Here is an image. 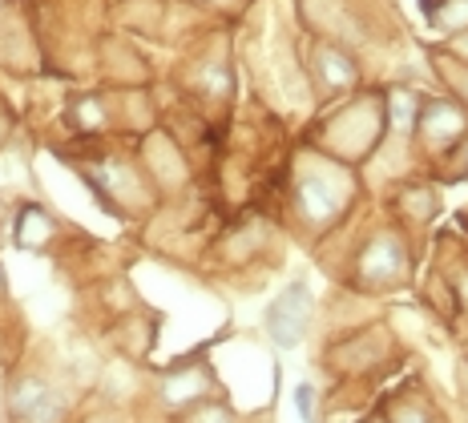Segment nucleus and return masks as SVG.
<instances>
[{
  "instance_id": "1",
  "label": "nucleus",
  "mask_w": 468,
  "mask_h": 423,
  "mask_svg": "<svg viewBox=\"0 0 468 423\" xmlns=\"http://www.w3.org/2000/svg\"><path fill=\"white\" fill-rule=\"evenodd\" d=\"M408 279V250L396 234H376L359 254V282L372 291L396 287Z\"/></svg>"
},
{
  "instance_id": "2",
  "label": "nucleus",
  "mask_w": 468,
  "mask_h": 423,
  "mask_svg": "<svg viewBox=\"0 0 468 423\" xmlns=\"http://www.w3.org/2000/svg\"><path fill=\"white\" fill-rule=\"evenodd\" d=\"M8 411H13V423H61L65 419V399L57 396L48 383L25 375V379L13 383Z\"/></svg>"
},
{
  "instance_id": "3",
  "label": "nucleus",
  "mask_w": 468,
  "mask_h": 423,
  "mask_svg": "<svg viewBox=\"0 0 468 423\" xmlns=\"http://www.w3.org/2000/svg\"><path fill=\"white\" fill-rule=\"evenodd\" d=\"M307 319H311V294L303 282H295V287L282 291L275 299V307L267 311V331L279 347H295L307 331Z\"/></svg>"
},
{
  "instance_id": "4",
  "label": "nucleus",
  "mask_w": 468,
  "mask_h": 423,
  "mask_svg": "<svg viewBox=\"0 0 468 423\" xmlns=\"http://www.w3.org/2000/svg\"><path fill=\"white\" fill-rule=\"evenodd\" d=\"M468 133V117L461 105L452 101H428L420 110V137L428 142V150H456V142Z\"/></svg>"
},
{
  "instance_id": "5",
  "label": "nucleus",
  "mask_w": 468,
  "mask_h": 423,
  "mask_svg": "<svg viewBox=\"0 0 468 423\" xmlns=\"http://www.w3.org/2000/svg\"><path fill=\"white\" fill-rule=\"evenodd\" d=\"M344 206V182H331V174H303L299 178V214L311 222L331 218Z\"/></svg>"
},
{
  "instance_id": "6",
  "label": "nucleus",
  "mask_w": 468,
  "mask_h": 423,
  "mask_svg": "<svg viewBox=\"0 0 468 423\" xmlns=\"http://www.w3.org/2000/svg\"><path fill=\"white\" fill-rule=\"evenodd\" d=\"M210 391V375L207 367H186V371H170L162 383V399L165 407L182 411V407H198Z\"/></svg>"
},
{
  "instance_id": "7",
  "label": "nucleus",
  "mask_w": 468,
  "mask_h": 423,
  "mask_svg": "<svg viewBox=\"0 0 468 423\" xmlns=\"http://www.w3.org/2000/svg\"><path fill=\"white\" fill-rule=\"evenodd\" d=\"M315 77H319V85H324L327 93H344V90H351L356 85V61H351L347 53H339V48H331V45H324L315 53Z\"/></svg>"
},
{
  "instance_id": "8",
  "label": "nucleus",
  "mask_w": 468,
  "mask_h": 423,
  "mask_svg": "<svg viewBox=\"0 0 468 423\" xmlns=\"http://www.w3.org/2000/svg\"><path fill=\"white\" fill-rule=\"evenodd\" d=\"M392 423H436L432 419V407L420 399V396H396L392 407H388Z\"/></svg>"
},
{
  "instance_id": "9",
  "label": "nucleus",
  "mask_w": 468,
  "mask_h": 423,
  "mask_svg": "<svg viewBox=\"0 0 468 423\" xmlns=\"http://www.w3.org/2000/svg\"><path fill=\"white\" fill-rule=\"evenodd\" d=\"M48 230H53V222L45 218V210L28 206V210L21 214V226H16V242L21 246H41V238H48Z\"/></svg>"
},
{
  "instance_id": "10",
  "label": "nucleus",
  "mask_w": 468,
  "mask_h": 423,
  "mask_svg": "<svg viewBox=\"0 0 468 423\" xmlns=\"http://www.w3.org/2000/svg\"><path fill=\"white\" fill-rule=\"evenodd\" d=\"M432 21L444 28L468 25V0H441V5H432Z\"/></svg>"
},
{
  "instance_id": "11",
  "label": "nucleus",
  "mask_w": 468,
  "mask_h": 423,
  "mask_svg": "<svg viewBox=\"0 0 468 423\" xmlns=\"http://www.w3.org/2000/svg\"><path fill=\"white\" fill-rule=\"evenodd\" d=\"M105 117H101V105L97 101H77L73 105V125H81V130H97Z\"/></svg>"
},
{
  "instance_id": "12",
  "label": "nucleus",
  "mask_w": 468,
  "mask_h": 423,
  "mask_svg": "<svg viewBox=\"0 0 468 423\" xmlns=\"http://www.w3.org/2000/svg\"><path fill=\"white\" fill-rule=\"evenodd\" d=\"M186 423H230V411L218 407V403H198Z\"/></svg>"
},
{
  "instance_id": "13",
  "label": "nucleus",
  "mask_w": 468,
  "mask_h": 423,
  "mask_svg": "<svg viewBox=\"0 0 468 423\" xmlns=\"http://www.w3.org/2000/svg\"><path fill=\"white\" fill-rule=\"evenodd\" d=\"M311 399H315V391L299 387V416H303V419H315V411H311Z\"/></svg>"
},
{
  "instance_id": "14",
  "label": "nucleus",
  "mask_w": 468,
  "mask_h": 423,
  "mask_svg": "<svg viewBox=\"0 0 468 423\" xmlns=\"http://www.w3.org/2000/svg\"><path fill=\"white\" fill-rule=\"evenodd\" d=\"M0 291H5V279H0Z\"/></svg>"
}]
</instances>
